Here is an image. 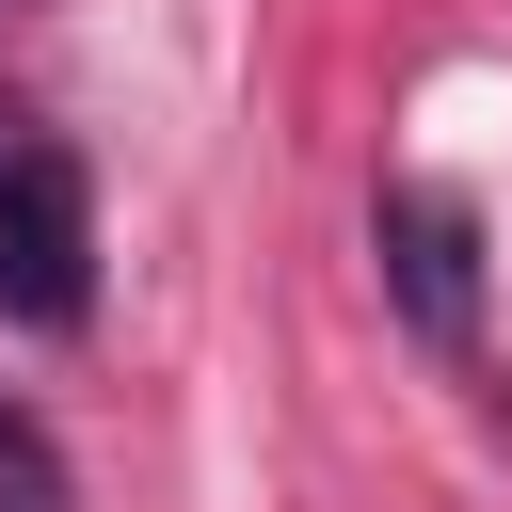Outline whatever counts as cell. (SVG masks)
<instances>
[{
  "mask_svg": "<svg viewBox=\"0 0 512 512\" xmlns=\"http://www.w3.org/2000/svg\"><path fill=\"white\" fill-rule=\"evenodd\" d=\"M368 272H384V304H400V336L416 352H480V208L464 192H432V176H400L384 208H368Z\"/></svg>",
  "mask_w": 512,
  "mask_h": 512,
  "instance_id": "1",
  "label": "cell"
},
{
  "mask_svg": "<svg viewBox=\"0 0 512 512\" xmlns=\"http://www.w3.org/2000/svg\"><path fill=\"white\" fill-rule=\"evenodd\" d=\"M96 304V192H80V160L64 144H16L0 160V320H80Z\"/></svg>",
  "mask_w": 512,
  "mask_h": 512,
  "instance_id": "2",
  "label": "cell"
},
{
  "mask_svg": "<svg viewBox=\"0 0 512 512\" xmlns=\"http://www.w3.org/2000/svg\"><path fill=\"white\" fill-rule=\"evenodd\" d=\"M0 512H64V496H48V480H16V496H0Z\"/></svg>",
  "mask_w": 512,
  "mask_h": 512,
  "instance_id": "3",
  "label": "cell"
},
{
  "mask_svg": "<svg viewBox=\"0 0 512 512\" xmlns=\"http://www.w3.org/2000/svg\"><path fill=\"white\" fill-rule=\"evenodd\" d=\"M0 464H32V432H16V416H0Z\"/></svg>",
  "mask_w": 512,
  "mask_h": 512,
  "instance_id": "4",
  "label": "cell"
}]
</instances>
